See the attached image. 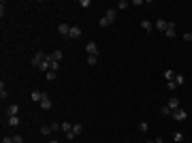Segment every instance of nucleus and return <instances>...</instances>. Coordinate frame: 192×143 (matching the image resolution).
Masks as SVG:
<instances>
[{
	"label": "nucleus",
	"mask_w": 192,
	"mask_h": 143,
	"mask_svg": "<svg viewBox=\"0 0 192 143\" xmlns=\"http://www.w3.org/2000/svg\"><path fill=\"white\" fill-rule=\"evenodd\" d=\"M47 56H49V53H45V51H41V49H39V51H36V56L32 58V66H39L41 62H45V60H47Z\"/></svg>",
	"instance_id": "nucleus-1"
},
{
	"label": "nucleus",
	"mask_w": 192,
	"mask_h": 143,
	"mask_svg": "<svg viewBox=\"0 0 192 143\" xmlns=\"http://www.w3.org/2000/svg\"><path fill=\"white\" fill-rule=\"evenodd\" d=\"M62 58H64V51H62V49H56V51H51V53L47 56L49 62H60Z\"/></svg>",
	"instance_id": "nucleus-2"
},
{
	"label": "nucleus",
	"mask_w": 192,
	"mask_h": 143,
	"mask_svg": "<svg viewBox=\"0 0 192 143\" xmlns=\"http://www.w3.org/2000/svg\"><path fill=\"white\" fill-rule=\"evenodd\" d=\"M171 115H173V120H177V122H184V120L188 118V113H186L184 109H175V111H173Z\"/></svg>",
	"instance_id": "nucleus-3"
},
{
	"label": "nucleus",
	"mask_w": 192,
	"mask_h": 143,
	"mask_svg": "<svg viewBox=\"0 0 192 143\" xmlns=\"http://www.w3.org/2000/svg\"><path fill=\"white\" fill-rule=\"evenodd\" d=\"M86 51H88V56H98V45L94 41H90V43H86Z\"/></svg>",
	"instance_id": "nucleus-4"
},
{
	"label": "nucleus",
	"mask_w": 192,
	"mask_h": 143,
	"mask_svg": "<svg viewBox=\"0 0 192 143\" xmlns=\"http://www.w3.org/2000/svg\"><path fill=\"white\" fill-rule=\"evenodd\" d=\"M58 32H60V37L68 39V34H71V26H68V24H60V26H58Z\"/></svg>",
	"instance_id": "nucleus-5"
},
{
	"label": "nucleus",
	"mask_w": 192,
	"mask_h": 143,
	"mask_svg": "<svg viewBox=\"0 0 192 143\" xmlns=\"http://www.w3.org/2000/svg\"><path fill=\"white\" fill-rule=\"evenodd\" d=\"M83 34V30L79 28V26H71V34H68V39H79Z\"/></svg>",
	"instance_id": "nucleus-6"
},
{
	"label": "nucleus",
	"mask_w": 192,
	"mask_h": 143,
	"mask_svg": "<svg viewBox=\"0 0 192 143\" xmlns=\"http://www.w3.org/2000/svg\"><path fill=\"white\" fill-rule=\"evenodd\" d=\"M17 113H19V105H9V107H6V111H4V115H6V118L17 115Z\"/></svg>",
	"instance_id": "nucleus-7"
},
{
	"label": "nucleus",
	"mask_w": 192,
	"mask_h": 143,
	"mask_svg": "<svg viewBox=\"0 0 192 143\" xmlns=\"http://www.w3.org/2000/svg\"><path fill=\"white\" fill-rule=\"evenodd\" d=\"M105 17H107V21H109V24H113V21H115V17H117V11H115V9H109V11L105 13Z\"/></svg>",
	"instance_id": "nucleus-8"
},
{
	"label": "nucleus",
	"mask_w": 192,
	"mask_h": 143,
	"mask_svg": "<svg viewBox=\"0 0 192 143\" xmlns=\"http://www.w3.org/2000/svg\"><path fill=\"white\" fill-rule=\"evenodd\" d=\"M167 107L171 109V111H175V109H179V98H169V102H167Z\"/></svg>",
	"instance_id": "nucleus-9"
},
{
	"label": "nucleus",
	"mask_w": 192,
	"mask_h": 143,
	"mask_svg": "<svg viewBox=\"0 0 192 143\" xmlns=\"http://www.w3.org/2000/svg\"><path fill=\"white\" fill-rule=\"evenodd\" d=\"M156 28H158L160 32H167V28H169V21H167V19H158V21H156Z\"/></svg>",
	"instance_id": "nucleus-10"
},
{
	"label": "nucleus",
	"mask_w": 192,
	"mask_h": 143,
	"mask_svg": "<svg viewBox=\"0 0 192 143\" xmlns=\"http://www.w3.org/2000/svg\"><path fill=\"white\" fill-rule=\"evenodd\" d=\"M167 39H175V24L173 21H169V28H167Z\"/></svg>",
	"instance_id": "nucleus-11"
},
{
	"label": "nucleus",
	"mask_w": 192,
	"mask_h": 143,
	"mask_svg": "<svg viewBox=\"0 0 192 143\" xmlns=\"http://www.w3.org/2000/svg\"><path fill=\"white\" fill-rule=\"evenodd\" d=\"M41 109H45V111H49V109H51V100H49L47 94L43 96V100H41Z\"/></svg>",
	"instance_id": "nucleus-12"
},
{
	"label": "nucleus",
	"mask_w": 192,
	"mask_h": 143,
	"mask_svg": "<svg viewBox=\"0 0 192 143\" xmlns=\"http://www.w3.org/2000/svg\"><path fill=\"white\" fill-rule=\"evenodd\" d=\"M75 137H79L81 133H83V124H73V130H71Z\"/></svg>",
	"instance_id": "nucleus-13"
},
{
	"label": "nucleus",
	"mask_w": 192,
	"mask_h": 143,
	"mask_svg": "<svg viewBox=\"0 0 192 143\" xmlns=\"http://www.w3.org/2000/svg\"><path fill=\"white\" fill-rule=\"evenodd\" d=\"M43 96H45V92L34 90V92H32V100H34V102H41V100H43Z\"/></svg>",
	"instance_id": "nucleus-14"
},
{
	"label": "nucleus",
	"mask_w": 192,
	"mask_h": 143,
	"mask_svg": "<svg viewBox=\"0 0 192 143\" xmlns=\"http://www.w3.org/2000/svg\"><path fill=\"white\" fill-rule=\"evenodd\" d=\"M162 75H164V79H167V81H175V73H173L171 68H167Z\"/></svg>",
	"instance_id": "nucleus-15"
},
{
	"label": "nucleus",
	"mask_w": 192,
	"mask_h": 143,
	"mask_svg": "<svg viewBox=\"0 0 192 143\" xmlns=\"http://www.w3.org/2000/svg\"><path fill=\"white\" fill-rule=\"evenodd\" d=\"M6 124L9 126H19V118L17 115H11V118H6Z\"/></svg>",
	"instance_id": "nucleus-16"
},
{
	"label": "nucleus",
	"mask_w": 192,
	"mask_h": 143,
	"mask_svg": "<svg viewBox=\"0 0 192 143\" xmlns=\"http://www.w3.org/2000/svg\"><path fill=\"white\" fill-rule=\"evenodd\" d=\"M141 28H143L145 32H152V28H154V24H152V21H147V19H143V21H141Z\"/></svg>",
	"instance_id": "nucleus-17"
},
{
	"label": "nucleus",
	"mask_w": 192,
	"mask_h": 143,
	"mask_svg": "<svg viewBox=\"0 0 192 143\" xmlns=\"http://www.w3.org/2000/svg\"><path fill=\"white\" fill-rule=\"evenodd\" d=\"M6 96H9V92H6V88H4V81H0V98L4 100Z\"/></svg>",
	"instance_id": "nucleus-18"
},
{
	"label": "nucleus",
	"mask_w": 192,
	"mask_h": 143,
	"mask_svg": "<svg viewBox=\"0 0 192 143\" xmlns=\"http://www.w3.org/2000/svg\"><path fill=\"white\" fill-rule=\"evenodd\" d=\"M51 133H53V130H51V124H49V126H41V135H43V137H47Z\"/></svg>",
	"instance_id": "nucleus-19"
},
{
	"label": "nucleus",
	"mask_w": 192,
	"mask_h": 143,
	"mask_svg": "<svg viewBox=\"0 0 192 143\" xmlns=\"http://www.w3.org/2000/svg\"><path fill=\"white\" fill-rule=\"evenodd\" d=\"M49 71L58 73V71H60V62H49Z\"/></svg>",
	"instance_id": "nucleus-20"
},
{
	"label": "nucleus",
	"mask_w": 192,
	"mask_h": 143,
	"mask_svg": "<svg viewBox=\"0 0 192 143\" xmlns=\"http://www.w3.org/2000/svg\"><path fill=\"white\" fill-rule=\"evenodd\" d=\"M175 83H177V86H184V83H186V77H184V75H175Z\"/></svg>",
	"instance_id": "nucleus-21"
},
{
	"label": "nucleus",
	"mask_w": 192,
	"mask_h": 143,
	"mask_svg": "<svg viewBox=\"0 0 192 143\" xmlns=\"http://www.w3.org/2000/svg\"><path fill=\"white\" fill-rule=\"evenodd\" d=\"M62 130H64V133H71V130H73V124H71V122H62Z\"/></svg>",
	"instance_id": "nucleus-22"
},
{
	"label": "nucleus",
	"mask_w": 192,
	"mask_h": 143,
	"mask_svg": "<svg viewBox=\"0 0 192 143\" xmlns=\"http://www.w3.org/2000/svg\"><path fill=\"white\" fill-rule=\"evenodd\" d=\"M39 68H41V71H45V73H49V60L41 62V64H39Z\"/></svg>",
	"instance_id": "nucleus-23"
},
{
	"label": "nucleus",
	"mask_w": 192,
	"mask_h": 143,
	"mask_svg": "<svg viewBox=\"0 0 192 143\" xmlns=\"http://www.w3.org/2000/svg\"><path fill=\"white\" fill-rule=\"evenodd\" d=\"M126 6H130V2H128V0H120V2H117V9H122V11H124Z\"/></svg>",
	"instance_id": "nucleus-24"
},
{
	"label": "nucleus",
	"mask_w": 192,
	"mask_h": 143,
	"mask_svg": "<svg viewBox=\"0 0 192 143\" xmlns=\"http://www.w3.org/2000/svg\"><path fill=\"white\" fill-rule=\"evenodd\" d=\"M173 139H175L177 143H182L184 141V133H173Z\"/></svg>",
	"instance_id": "nucleus-25"
},
{
	"label": "nucleus",
	"mask_w": 192,
	"mask_h": 143,
	"mask_svg": "<svg viewBox=\"0 0 192 143\" xmlns=\"http://www.w3.org/2000/svg\"><path fill=\"white\" fill-rule=\"evenodd\" d=\"M96 62H98V56H88V64L90 66H94Z\"/></svg>",
	"instance_id": "nucleus-26"
},
{
	"label": "nucleus",
	"mask_w": 192,
	"mask_h": 143,
	"mask_svg": "<svg viewBox=\"0 0 192 143\" xmlns=\"http://www.w3.org/2000/svg\"><path fill=\"white\" fill-rule=\"evenodd\" d=\"M98 26H100V28H107V26H109V21H107V17H105V15L100 17V21H98Z\"/></svg>",
	"instance_id": "nucleus-27"
},
{
	"label": "nucleus",
	"mask_w": 192,
	"mask_h": 143,
	"mask_svg": "<svg viewBox=\"0 0 192 143\" xmlns=\"http://www.w3.org/2000/svg\"><path fill=\"white\" fill-rule=\"evenodd\" d=\"M171 113H173V111H171V109H169L167 105H164V107L160 109V115H171Z\"/></svg>",
	"instance_id": "nucleus-28"
},
{
	"label": "nucleus",
	"mask_w": 192,
	"mask_h": 143,
	"mask_svg": "<svg viewBox=\"0 0 192 143\" xmlns=\"http://www.w3.org/2000/svg\"><path fill=\"white\" fill-rule=\"evenodd\" d=\"M56 75H58V73H53V71H49V73H45V77H47V81H53V79H56Z\"/></svg>",
	"instance_id": "nucleus-29"
},
{
	"label": "nucleus",
	"mask_w": 192,
	"mask_h": 143,
	"mask_svg": "<svg viewBox=\"0 0 192 143\" xmlns=\"http://www.w3.org/2000/svg\"><path fill=\"white\" fill-rule=\"evenodd\" d=\"M147 128H149L147 122H141V124H139V130H141V133H147Z\"/></svg>",
	"instance_id": "nucleus-30"
},
{
	"label": "nucleus",
	"mask_w": 192,
	"mask_h": 143,
	"mask_svg": "<svg viewBox=\"0 0 192 143\" xmlns=\"http://www.w3.org/2000/svg\"><path fill=\"white\" fill-rule=\"evenodd\" d=\"M79 6H83V9H88V6H90V0H79Z\"/></svg>",
	"instance_id": "nucleus-31"
},
{
	"label": "nucleus",
	"mask_w": 192,
	"mask_h": 143,
	"mask_svg": "<svg viewBox=\"0 0 192 143\" xmlns=\"http://www.w3.org/2000/svg\"><path fill=\"white\" fill-rule=\"evenodd\" d=\"M175 86H177L175 81H167V90H175Z\"/></svg>",
	"instance_id": "nucleus-32"
},
{
	"label": "nucleus",
	"mask_w": 192,
	"mask_h": 143,
	"mask_svg": "<svg viewBox=\"0 0 192 143\" xmlns=\"http://www.w3.org/2000/svg\"><path fill=\"white\" fill-rule=\"evenodd\" d=\"M13 143H24V139H21V135H15V137H13Z\"/></svg>",
	"instance_id": "nucleus-33"
},
{
	"label": "nucleus",
	"mask_w": 192,
	"mask_h": 143,
	"mask_svg": "<svg viewBox=\"0 0 192 143\" xmlns=\"http://www.w3.org/2000/svg\"><path fill=\"white\" fill-rule=\"evenodd\" d=\"M2 143H13V137H2Z\"/></svg>",
	"instance_id": "nucleus-34"
},
{
	"label": "nucleus",
	"mask_w": 192,
	"mask_h": 143,
	"mask_svg": "<svg viewBox=\"0 0 192 143\" xmlns=\"http://www.w3.org/2000/svg\"><path fill=\"white\" fill-rule=\"evenodd\" d=\"M184 41H192V34H190V32H186V34H184Z\"/></svg>",
	"instance_id": "nucleus-35"
},
{
	"label": "nucleus",
	"mask_w": 192,
	"mask_h": 143,
	"mask_svg": "<svg viewBox=\"0 0 192 143\" xmlns=\"http://www.w3.org/2000/svg\"><path fill=\"white\" fill-rule=\"evenodd\" d=\"M49 143H60V141H58V139H51V141H49Z\"/></svg>",
	"instance_id": "nucleus-36"
},
{
	"label": "nucleus",
	"mask_w": 192,
	"mask_h": 143,
	"mask_svg": "<svg viewBox=\"0 0 192 143\" xmlns=\"http://www.w3.org/2000/svg\"><path fill=\"white\" fill-rule=\"evenodd\" d=\"M145 143H156V141H145Z\"/></svg>",
	"instance_id": "nucleus-37"
}]
</instances>
